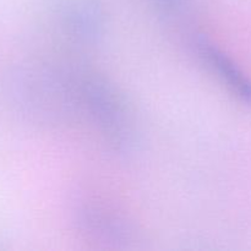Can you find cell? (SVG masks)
I'll list each match as a JSON object with an SVG mask.
<instances>
[{"instance_id": "1", "label": "cell", "mask_w": 251, "mask_h": 251, "mask_svg": "<svg viewBox=\"0 0 251 251\" xmlns=\"http://www.w3.org/2000/svg\"><path fill=\"white\" fill-rule=\"evenodd\" d=\"M80 95L88 113L108 140L119 149L129 146L131 141L129 119L112 87L97 77H86L81 81Z\"/></svg>"}, {"instance_id": "2", "label": "cell", "mask_w": 251, "mask_h": 251, "mask_svg": "<svg viewBox=\"0 0 251 251\" xmlns=\"http://www.w3.org/2000/svg\"><path fill=\"white\" fill-rule=\"evenodd\" d=\"M194 47L203 63L207 64L238 97L251 104V82L232 59L203 37H198L194 41Z\"/></svg>"}, {"instance_id": "3", "label": "cell", "mask_w": 251, "mask_h": 251, "mask_svg": "<svg viewBox=\"0 0 251 251\" xmlns=\"http://www.w3.org/2000/svg\"><path fill=\"white\" fill-rule=\"evenodd\" d=\"M68 19L74 32L86 38L97 36L102 25L100 12L90 4L75 5L69 12Z\"/></svg>"}, {"instance_id": "4", "label": "cell", "mask_w": 251, "mask_h": 251, "mask_svg": "<svg viewBox=\"0 0 251 251\" xmlns=\"http://www.w3.org/2000/svg\"><path fill=\"white\" fill-rule=\"evenodd\" d=\"M82 223L88 226V228L93 232L107 235V238L114 237L118 239L120 234L124 233L123 222H120L113 215H105L104 212H100L95 208L83 211Z\"/></svg>"}]
</instances>
